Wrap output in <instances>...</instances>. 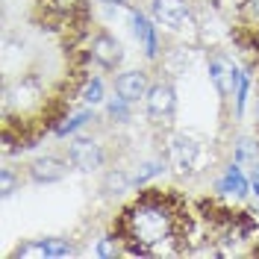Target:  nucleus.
I'll return each mask as SVG.
<instances>
[{
    "instance_id": "25",
    "label": "nucleus",
    "mask_w": 259,
    "mask_h": 259,
    "mask_svg": "<svg viewBox=\"0 0 259 259\" xmlns=\"http://www.w3.org/2000/svg\"><path fill=\"white\" fill-rule=\"evenodd\" d=\"M100 3H106V6H127L130 0H100Z\"/></svg>"
},
{
    "instance_id": "6",
    "label": "nucleus",
    "mask_w": 259,
    "mask_h": 259,
    "mask_svg": "<svg viewBox=\"0 0 259 259\" xmlns=\"http://www.w3.org/2000/svg\"><path fill=\"white\" fill-rule=\"evenodd\" d=\"M77 247L71 244V239H59V236H48V239H35V242L18 244L12 256L18 259H65L74 256Z\"/></svg>"
},
{
    "instance_id": "13",
    "label": "nucleus",
    "mask_w": 259,
    "mask_h": 259,
    "mask_svg": "<svg viewBox=\"0 0 259 259\" xmlns=\"http://www.w3.org/2000/svg\"><path fill=\"white\" fill-rule=\"evenodd\" d=\"M92 121H95V106H80L77 112H68L62 121L53 127V136H56V139H74V136H77L82 127H89Z\"/></svg>"
},
{
    "instance_id": "16",
    "label": "nucleus",
    "mask_w": 259,
    "mask_h": 259,
    "mask_svg": "<svg viewBox=\"0 0 259 259\" xmlns=\"http://www.w3.org/2000/svg\"><path fill=\"white\" fill-rule=\"evenodd\" d=\"M165 168H168V156H156V159H147L142 162L136 171H133V180H136V189H142V186H147L153 177H159V174H165Z\"/></svg>"
},
{
    "instance_id": "5",
    "label": "nucleus",
    "mask_w": 259,
    "mask_h": 259,
    "mask_svg": "<svg viewBox=\"0 0 259 259\" xmlns=\"http://www.w3.org/2000/svg\"><path fill=\"white\" fill-rule=\"evenodd\" d=\"M124 12H127V21H130V30L136 35V41L142 45L147 59H156L159 56V27H156V21L150 15H145L142 9H136L133 3L124 6Z\"/></svg>"
},
{
    "instance_id": "20",
    "label": "nucleus",
    "mask_w": 259,
    "mask_h": 259,
    "mask_svg": "<svg viewBox=\"0 0 259 259\" xmlns=\"http://www.w3.org/2000/svg\"><path fill=\"white\" fill-rule=\"evenodd\" d=\"M45 6H48L50 12H59V15L68 18L82 6V0H45Z\"/></svg>"
},
{
    "instance_id": "9",
    "label": "nucleus",
    "mask_w": 259,
    "mask_h": 259,
    "mask_svg": "<svg viewBox=\"0 0 259 259\" xmlns=\"http://www.w3.org/2000/svg\"><path fill=\"white\" fill-rule=\"evenodd\" d=\"M165 156H168V165H171L174 171H180V174H189L194 165H197V159H200V145L194 142L192 136H183V133H177V136H171Z\"/></svg>"
},
{
    "instance_id": "24",
    "label": "nucleus",
    "mask_w": 259,
    "mask_h": 259,
    "mask_svg": "<svg viewBox=\"0 0 259 259\" xmlns=\"http://www.w3.org/2000/svg\"><path fill=\"white\" fill-rule=\"evenodd\" d=\"M244 6H247V15L253 24H259V0H244Z\"/></svg>"
},
{
    "instance_id": "22",
    "label": "nucleus",
    "mask_w": 259,
    "mask_h": 259,
    "mask_svg": "<svg viewBox=\"0 0 259 259\" xmlns=\"http://www.w3.org/2000/svg\"><path fill=\"white\" fill-rule=\"evenodd\" d=\"M0 177H3V197H12L15 194V186H18V177H15V171L6 165L3 171H0Z\"/></svg>"
},
{
    "instance_id": "3",
    "label": "nucleus",
    "mask_w": 259,
    "mask_h": 259,
    "mask_svg": "<svg viewBox=\"0 0 259 259\" xmlns=\"http://www.w3.org/2000/svg\"><path fill=\"white\" fill-rule=\"evenodd\" d=\"M68 162L74 171L80 174H95L106 165V150L97 139H89V136H77L68 142Z\"/></svg>"
},
{
    "instance_id": "19",
    "label": "nucleus",
    "mask_w": 259,
    "mask_h": 259,
    "mask_svg": "<svg viewBox=\"0 0 259 259\" xmlns=\"http://www.w3.org/2000/svg\"><path fill=\"white\" fill-rule=\"evenodd\" d=\"M247 95H250V71H244L242 74V82H239V92H236V115L242 118L244 115V106H247Z\"/></svg>"
},
{
    "instance_id": "7",
    "label": "nucleus",
    "mask_w": 259,
    "mask_h": 259,
    "mask_svg": "<svg viewBox=\"0 0 259 259\" xmlns=\"http://www.w3.org/2000/svg\"><path fill=\"white\" fill-rule=\"evenodd\" d=\"M215 192H218V197H224V200H233V203H242V200H247L250 197V177L244 174L242 162H230L224 171H221V177L215 180Z\"/></svg>"
},
{
    "instance_id": "2",
    "label": "nucleus",
    "mask_w": 259,
    "mask_h": 259,
    "mask_svg": "<svg viewBox=\"0 0 259 259\" xmlns=\"http://www.w3.org/2000/svg\"><path fill=\"white\" fill-rule=\"evenodd\" d=\"M147 15L156 21V27L168 32H186L189 27H194L192 0H150Z\"/></svg>"
},
{
    "instance_id": "10",
    "label": "nucleus",
    "mask_w": 259,
    "mask_h": 259,
    "mask_svg": "<svg viewBox=\"0 0 259 259\" xmlns=\"http://www.w3.org/2000/svg\"><path fill=\"white\" fill-rule=\"evenodd\" d=\"M145 103V112L150 118H171L174 109H177V92H174V85L165 80H156L150 82V89H147V97L142 100Z\"/></svg>"
},
{
    "instance_id": "1",
    "label": "nucleus",
    "mask_w": 259,
    "mask_h": 259,
    "mask_svg": "<svg viewBox=\"0 0 259 259\" xmlns=\"http://www.w3.org/2000/svg\"><path fill=\"white\" fill-rule=\"evenodd\" d=\"M180 230V215L174 203L165 194L147 189L139 200H133L124 209V242L127 256H150V253H162V244L174 242Z\"/></svg>"
},
{
    "instance_id": "12",
    "label": "nucleus",
    "mask_w": 259,
    "mask_h": 259,
    "mask_svg": "<svg viewBox=\"0 0 259 259\" xmlns=\"http://www.w3.org/2000/svg\"><path fill=\"white\" fill-rule=\"evenodd\" d=\"M147 89H150V77H147V71L133 68V71H121V74L115 77V95H121L124 100H130V103L145 100Z\"/></svg>"
},
{
    "instance_id": "23",
    "label": "nucleus",
    "mask_w": 259,
    "mask_h": 259,
    "mask_svg": "<svg viewBox=\"0 0 259 259\" xmlns=\"http://www.w3.org/2000/svg\"><path fill=\"white\" fill-rule=\"evenodd\" d=\"M250 192L259 200V162H253V171H250Z\"/></svg>"
},
{
    "instance_id": "17",
    "label": "nucleus",
    "mask_w": 259,
    "mask_h": 259,
    "mask_svg": "<svg viewBox=\"0 0 259 259\" xmlns=\"http://www.w3.org/2000/svg\"><path fill=\"white\" fill-rule=\"evenodd\" d=\"M106 115L112 118L115 124H127L130 118H133V106L136 103H130V100H124L121 95H112V97H106Z\"/></svg>"
},
{
    "instance_id": "14",
    "label": "nucleus",
    "mask_w": 259,
    "mask_h": 259,
    "mask_svg": "<svg viewBox=\"0 0 259 259\" xmlns=\"http://www.w3.org/2000/svg\"><path fill=\"white\" fill-rule=\"evenodd\" d=\"M106 194H127L136 189V180H133V174L130 171H124V168H109L106 174H103V186H100Z\"/></svg>"
},
{
    "instance_id": "8",
    "label": "nucleus",
    "mask_w": 259,
    "mask_h": 259,
    "mask_svg": "<svg viewBox=\"0 0 259 259\" xmlns=\"http://www.w3.org/2000/svg\"><path fill=\"white\" fill-rule=\"evenodd\" d=\"M71 162L68 156H53V153H45V156H35V159L27 165V174H30L32 183H38V186H53V183H62L68 177V168Z\"/></svg>"
},
{
    "instance_id": "4",
    "label": "nucleus",
    "mask_w": 259,
    "mask_h": 259,
    "mask_svg": "<svg viewBox=\"0 0 259 259\" xmlns=\"http://www.w3.org/2000/svg\"><path fill=\"white\" fill-rule=\"evenodd\" d=\"M206 71H209V82L215 85V92L224 97V100L236 97L244 68H239V65L233 62L227 53H212L209 62H206Z\"/></svg>"
},
{
    "instance_id": "15",
    "label": "nucleus",
    "mask_w": 259,
    "mask_h": 259,
    "mask_svg": "<svg viewBox=\"0 0 259 259\" xmlns=\"http://www.w3.org/2000/svg\"><path fill=\"white\" fill-rule=\"evenodd\" d=\"M80 103L82 106H103L106 103V85H103V80L100 77H89V80L82 82V89H80Z\"/></svg>"
},
{
    "instance_id": "11",
    "label": "nucleus",
    "mask_w": 259,
    "mask_h": 259,
    "mask_svg": "<svg viewBox=\"0 0 259 259\" xmlns=\"http://www.w3.org/2000/svg\"><path fill=\"white\" fill-rule=\"evenodd\" d=\"M89 53H92V59H95L100 68H106V71H115L118 65L124 62V48H121V41L106 30H100V32L92 35Z\"/></svg>"
},
{
    "instance_id": "18",
    "label": "nucleus",
    "mask_w": 259,
    "mask_h": 259,
    "mask_svg": "<svg viewBox=\"0 0 259 259\" xmlns=\"http://www.w3.org/2000/svg\"><path fill=\"white\" fill-rule=\"evenodd\" d=\"M124 239H118V236H103V239H97V247H95V256H121V253H127V247H121Z\"/></svg>"
},
{
    "instance_id": "21",
    "label": "nucleus",
    "mask_w": 259,
    "mask_h": 259,
    "mask_svg": "<svg viewBox=\"0 0 259 259\" xmlns=\"http://www.w3.org/2000/svg\"><path fill=\"white\" fill-rule=\"evenodd\" d=\"M236 162H256V145L250 142V139H239V145H236Z\"/></svg>"
}]
</instances>
